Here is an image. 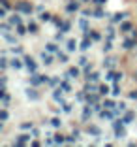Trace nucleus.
<instances>
[{"label": "nucleus", "instance_id": "1", "mask_svg": "<svg viewBox=\"0 0 137 147\" xmlns=\"http://www.w3.org/2000/svg\"><path fill=\"white\" fill-rule=\"evenodd\" d=\"M15 11L25 13V15H30V13L34 11V6L30 4V2H26V0H19L17 4H15Z\"/></svg>", "mask_w": 137, "mask_h": 147}, {"label": "nucleus", "instance_id": "2", "mask_svg": "<svg viewBox=\"0 0 137 147\" xmlns=\"http://www.w3.org/2000/svg\"><path fill=\"white\" fill-rule=\"evenodd\" d=\"M41 83H49V76H39V74H32L30 76V85L32 87H38Z\"/></svg>", "mask_w": 137, "mask_h": 147}, {"label": "nucleus", "instance_id": "3", "mask_svg": "<svg viewBox=\"0 0 137 147\" xmlns=\"http://www.w3.org/2000/svg\"><path fill=\"white\" fill-rule=\"evenodd\" d=\"M25 66L28 68V72H30V74H36V70H38V64H36L34 59H32V57H28V55L25 57Z\"/></svg>", "mask_w": 137, "mask_h": 147}, {"label": "nucleus", "instance_id": "4", "mask_svg": "<svg viewBox=\"0 0 137 147\" xmlns=\"http://www.w3.org/2000/svg\"><path fill=\"white\" fill-rule=\"evenodd\" d=\"M79 8H81V4H79V0H70L68 4H66V11L73 13V11H79Z\"/></svg>", "mask_w": 137, "mask_h": 147}, {"label": "nucleus", "instance_id": "5", "mask_svg": "<svg viewBox=\"0 0 137 147\" xmlns=\"http://www.w3.org/2000/svg\"><path fill=\"white\" fill-rule=\"evenodd\" d=\"M62 92H64V91H62L60 87H58V89H55V91H53V100H55V102H58V104H62V106H64L66 102H64V96H62Z\"/></svg>", "mask_w": 137, "mask_h": 147}, {"label": "nucleus", "instance_id": "6", "mask_svg": "<svg viewBox=\"0 0 137 147\" xmlns=\"http://www.w3.org/2000/svg\"><path fill=\"white\" fill-rule=\"evenodd\" d=\"M79 76H81V72H79V68H75V66H72V68H70L68 72H66V76H64V78H66V79H77Z\"/></svg>", "mask_w": 137, "mask_h": 147}, {"label": "nucleus", "instance_id": "7", "mask_svg": "<svg viewBox=\"0 0 137 147\" xmlns=\"http://www.w3.org/2000/svg\"><path fill=\"white\" fill-rule=\"evenodd\" d=\"M30 142V134H21V136H17V140L13 142V145H26V143Z\"/></svg>", "mask_w": 137, "mask_h": 147}, {"label": "nucleus", "instance_id": "8", "mask_svg": "<svg viewBox=\"0 0 137 147\" xmlns=\"http://www.w3.org/2000/svg\"><path fill=\"white\" fill-rule=\"evenodd\" d=\"M135 45H137V40L135 38H128V40H124V42H122V47H124L126 51H132Z\"/></svg>", "mask_w": 137, "mask_h": 147}, {"label": "nucleus", "instance_id": "9", "mask_svg": "<svg viewBox=\"0 0 137 147\" xmlns=\"http://www.w3.org/2000/svg\"><path fill=\"white\" fill-rule=\"evenodd\" d=\"M9 66H11L13 70H21L23 66H25V61H21V59H17V57H13L11 61H9Z\"/></svg>", "mask_w": 137, "mask_h": 147}, {"label": "nucleus", "instance_id": "10", "mask_svg": "<svg viewBox=\"0 0 137 147\" xmlns=\"http://www.w3.org/2000/svg\"><path fill=\"white\" fill-rule=\"evenodd\" d=\"M83 89H85L86 92H100V87L96 85L94 81H86V83H85V87H83Z\"/></svg>", "mask_w": 137, "mask_h": 147}, {"label": "nucleus", "instance_id": "11", "mask_svg": "<svg viewBox=\"0 0 137 147\" xmlns=\"http://www.w3.org/2000/svg\"><path fill=\"white\" fill-rule=\"evenodd\" d=\"M86 132H88L90 136H96V138H100V136H102V128H100V126H96V125H90L88 128H86Z\"/></svg>", "mask_w": 137, "mask_h": 147}, {"label": "nucleus", "instance_id": "12", "mask_svg": "<svg viewBox=\"0 0 137 147\" xmlns=\"http://www.w3.org/2000/svg\"><path fill=\"white\" fill-rule=\"evenodd\" d=\"M39 59H41V62H43L45 66L53 64V57L49 55V51H47V53H45V51H41V53H39Z\"/></svg>", "mask_w": 137, "mask_h": 147}, {"label": "nucleus", "instance_id": "13", "mask_svg": "<svg viewBox=\"0 0 137 147\" xmlns=\"http://www.w3.org/2000/svg\"><path fill=\"white\" fill-rule=\"evenodd\" d=\"M8 23H9L11 26H17V25H21V15H19V11H15V13H13L11 17L8 19Z\"/></svg>", "mask_w": 137, "mask_h": 147}, {"label": "nucleus", "instance_id": "14", "mask_svg": "<svg viewBox=\"0 0 137 147\" xmlns=\"http://www.w3.org/2000/svg\"><path fill=\"white\" fill-rule=\"evenodd\" d=\"M86 104L88 106L98 104V94H96V92H86Z\"/></svg>", "mask_w": 137, "mask_h": 147}, {"label": "nucleus", "instance_id": "15", "mask_svg": "<svg viewBox=\"0 0 137 147\" xmlns=\"http://www.w3.org/2000/svg\"><path fill=\"white\" fill-rule=\"evenodd\" d=\"M92 42H94L92 38H83V42H81V51H88V49L92 47Z\"/></svg>", "mask_w": 137, "mask_h": 147}, {"label": "nucleus", "instance_id": "16", "mask_svg": "<svg viewBox=\"0 0 137 147\" xmlns=\"http://www.w3.org/2000/svg\"><path fill=\"white\" fill-rule=\"evenodd\" d=\"M26 98L28 100H39V94H38V91L36 89H26Z\"/></svg>", "mask_w": 137, "mask_h": 147}, {"label": "nucleus", "instance_id": "17", "mask_svg": "<svg viewBox=\"0 0 137 147\" xmlns=\"http://www.w3.org/2000/svg\"><path fill=\"white\" fill-rule=\"evenodd\" d=\"M126 17H128V13H126V11H122V13H115V15L111 17V21H113V23H122Z\"/></svg>", "mask_w": 137, "mask_h": 147}, {"label": "nucleus", "instance_id": "18", "mask_svg": "<svg viewBox=\"0 0 137 147\" xmlns=\"http://www.w3.org/2000/svg\"><path fill=\"white\" fill-rule=\"evenodd\" d=\"M130 30H133V25L130 21H122L120 23V32H130Z\"/></svg>", "mask_w": 137, "mask_h": 147}, {"label": "nucleus", "instance_id": "19", "mask_svg": "<svg viewBox=\"0 0 137 147\" xmlns=\"http://www.w3.org/2000/svg\"><path fill=\"white\" fill-rule=\"evenodd\" d=\"M92 15H94V17H96V19H103V17H107V13L103 11V9H102V8H100V6H98V8H96V9H94V11H92Z\"/></svg>", "mask_w": 137, "mask_h": 147}, {"label": "nucleus", "instance_id": "20", "mask_svg": "<svg viewBox=\"0 0 137 147\" xmlns=\"http://www.w3.org/2000/svg\"><path fill=\"white\" fill-rule=\"evenodd\" d=\"M116 64V59L115 57H109V59H105V61H103V66H105V68H109V70H113V66Z\"/></svg>", "mask_w": 137, "mask_h": 147}, {"label": "nucleus", "instance_id": "21", "mask_svg": "<svg viewBox=\"0 0 137 147\" xmlns=\"http://www.w3.org/2000/svg\"><path fill=\"white\" fill-rule=\"evenodd\" d=\"M83 121H88V119H90V117H92V109H90V106L88 104H86V108H83Z\"/></svg>", "mask_w": 137, "mask_h": 147}, {"label": "nucleus", "instance_id": "22", "mask_svg": "<svg viewBox=\"0 0 137 147\" xmlns=\"http://www.w3.org/2000/svg\"><path fill=\"white\" fill-rule=\"evenodd\" d=\"M15 32H17V36H25L26 32H28V26H25V25L21 23V25L15 26Z\"/></svg>", "mask_w": 137, "mask_h": 147}, {"label": "nucleus", "instance_id": "23", "mask_svg": "<svg viewBox=\"0 0 137 147\" xmlns=\"http://www.w3.org/2000/svg\"><path fill=\"white\" fill-rule=\"evenodd\" d=\"M39 21L41 23H47V21H53V15L49 11H41L39 13Z\"/></svg>", "mask_w": 137, "mask_h": 147}, {"label": "nucleus", "instance_id": "24", "mask_svg": "<svg viewBox=\"0 0 137 147\" xmlns=\"http://www.w3.org/2000/svg\"><path fill=\"white\" fill-rule=\"evenodd\" d=\"M66 49H68V53H73L75 49H77V42H75V40H68V43H66Z\"/></svg>", "mask_w": 137, "mask_h": 147}, {"label": "nucleus", "instance_id": "25", "mask_svg": "<svg viewBox=\"0 0 137 147\" xmlns=\"http://www.w3.org/2000/svg\"><path fill=\"white\" fill-rule=\"evenodd\" d=\"M122 119H124V123H126V125H130V123H132L133 119H135V113H133V111H126Z\"/></svg>", "mask_w": 137, "mask_h": 147}, {"label": "nucleus", "instance_id": "26", "mask_svg": "<svg viewBox=\"0 0 137 147\" xmlns=\"http://www.w3.org/2000/svg\"><path fill=\"white\" fill-rule=\"evenodd\" d=\"M103 108H107V109H115V108H116L115 100H111V98H105V100H103Z\"/></svg>", "mask_w": 137, "mask_h": 147}, {"label": "nucleus", "instance_id": "27", "mask_svg": "<svg viewBox=\"0 0 137 147\" xmlns=\"http://www.w3.org/2000/svg\"><path fill=\"white\" fill-rule=\"evenodd\" d=\"M86 81H94V83H98V81H100V74H98V72H90L88 76H86Z\"/></svg>", "mask_w": 137, "mask_h": 147}, {"label": "nucleus", "instance_id": "28", "mask_svg": "<svg viewBox=\"0 0 137 147\" xmlns=\"http://www.w3.org/2000/svg\"><path fill=\"white\" fill-rule=\"evenodd\" d=\"M70 28H72V23H70V21H62V25L58 26L60 32H70Z\"/></svg>", "mask_w": 137, "mask_h": 147}, {"label": "nucleus", "instance_id": "29", "mask_svg": "<svg viewBox=\"0 0 137 147\" xmlns=\"http://www.w3.org/2000/svg\"><path fill=\"white\" fill-rule=\"evenodd\" d=\"M26 26H28V32H30V34H38V23L30 21V23H28Z\"/></svg>", "mask_w": 137, "mask_h": 147}, {"label": "nucleus", "instance_id": "30", "mask_svg": "<svg viewBox=\"0 0 137 147\" xmlns=\"http://www.w3.org/2000/svg\"><path fill=\"white\" fill-rule=\"evenodd\" d=\"M53 140H55L56 145H62V143H66V136H62V134H55V136H53Z\"/></svg>", "mask_w": 137, "mask_h": 147}, {"label": "nucleus", "instance_id": "31", "mask_svg": "<svg viewBox=\"0 0 137 147\" xmlns=\"http://www.w3.org/2000/svg\"><path fill=\"white\" fill-rule=\"evenodd\" d=\"M60 89L64 92H70L72 91V87H70V79H64V81H60Z\"/></svg>", "mask_w": 137, "mask_h": 147}, {"label": "nucleus", "instance_id": "32", "mask_svg": "<svg viewBox=\"0 0 137 147\" xmlns=\"http://www.w3.org/2000/svg\"><path fill=\"white\" fill-rule=\"evenodd\" d=\"M8 64H9V61L6 59V53H2V57H0V68L6 70V68H8Z\"/></svg>", "mask_w": 137, "mask_h": 147}, {"label": "nucleus", "instance_id": "33", "mask_svg": "<svg viewBox=\"0 0 137 147\" xmlns=\"http://www.w3.org/2000/svg\"><path fill=\"white\" fill-rule=\"evenodd\" d=\"M9 28H11V25H9V23H2V25H0V32H2V36L8 34Z\"/></svg>", "mask_w": 137, "mask_h": 147}, {"label": "nucleus", "instance_id": "34", "mask_svg": "<svg viewBox=\"0 0 137 147\" xmlns=\"http://www.w3.org/2000/svg\"><path fill=\"white\" fill-rule=\"evenodd\" d=\"M45 49H47L49 53H58V45H56V43H47Z\"/></svg>", "mask_w": 137, "mask_h": 147}, {"label": "nucleus", "instance_id": "35", "mask_svg": "<svg viewBox=\"0 0 137 147\" xmlns=\"http://www.w3.org/2000/svg\"><path fill=\"white\" fill-rule=\"evenodd\" d=\"M4 40L8 43H17V38H15L13 34H9V32H8V34H4Z\"/></svg>", "mask_w": 137, "mask_h": 147}, {"label": "nucleus", "instance_id": "36", "mask_svg": "<svg viewBox=\"0 0 137 147\" xmlns=\"http://www.w3.org/2000/svg\"><path fill=\"white\" fill-rule=\"evenodd\" d=\"M109 92H111V89H109V85H100V94H102V96L109 94Z\"/></svg>", "mask_w": 137, "mask_h": 147}, {"label": "nucleus", "instance_id": "37", "mask_svg": "<svg viewBox=\"0 0 137 147\" xmlns=\"http://www.w3.org/2000/svg\"><path fill=\"white\" fill-rule=\"evenodd\" d=\"M90 38L94 40V42H100V40H102V34H100L98 30H90Z\"/></svg>", "mask_w": 137, "mask_h": 147}, {"label": "nucleus", "instance_id": "38", "mask_svg": "<svg viewBox=\"0 0 137 147\" xmlns=\"http://www.w3.org/2000/svg\"><path fill=\"white\" fill-rule=\"evenodd\" d=\"M8 117H9V113H8V109H2V111H0V121H2V123H6V121H8Z\"/></svg>", "mask_w": 137, "mask_h": 147}, {"label": "nucleus", "instance_id": "39", "mask_svg": "<svg viewBox=\"0 0 137 147\" xmlns=\"http://www.w3.org/2000/svg\"><path fill=\"white\" fill-rule=\"evenodd\" d=\"M56 55H58V61L62 62V64H66V62H68V55H66V53L58 51V53H56Z\"/></svg>", "mask_w": 137, "mask_h": 147}, {"label": "nucleus", "instance_id": "40", "mask_svg": "<svg viewBox=\"0 0 137 147\" xmlns=\"http://www.w3.org/2000/svg\"><path fill=\"white\" fill-rule=\"evenodd\" d=\"M103 53H109V51H111V49H113V43H111V40H107V42H105V43H103Z\"/></svg>", "mask_w": 137, "mask_h": 147}, {"label": "nucleus", "instance_id": "41", "mask_svg": "<svg viewBox=\"0 0 137 147\" xmlns=\"http://www.w3.org/2000/svg\"><path fill=\"white\" fill-rule=\"evenodd\" d=\"M115 136L116 138H126V128H118V130H115Z\"/></svg>", "mask_w": 137, "mask_h": 147}, {"label": "nucleus", "instance_id": "42", "mask_svg": "<svg viewBox=\"0 0 137 147\" xmlns=\"http://www.w3.org/2000/svg\"><path fill=\"white\" fill-rule=\"evenodd\" d=\"M79 26L83 28V32H85V30H88V21H86V17H83L81 21H79Z\"/></svg>", "mask_w": 137, "mask_h": 147}, {"label": "nucleus", "instance_id": "43", "mask_svg": "<svg viewBox=\"0 0 137 147\" xmlns=\"http://www.w3.org/2000/svg\"><path fill=\"white\" fill-rule=\"evenodd\" d=\"M21 128L23 130H32V128H34V123H28V121H26V123H21Z\"/></svg>", "mask_w": 137, "mask_h": 147}, {"label": "nucleus", "instance_id": "44", "mask_svg": "<svg viewBox=\"0 0 137 147\" xmlns=\"http://www.w3.org/2000/svg\"><path fill=\"white\" fill-rule=\"evenodd\" d=\"M60 125H62V121H60L58 117H53V119H51V126H55V128H58Z\"/></svg>", "mask_w": 137, "mask_h": 147}, {"label": "nucleus", "instance_id": "45", "mask_svg": "<svg viewBox=\"0 0 137 147\" xmlns=\"http://www.w3.org/2000/svg\"><path fill=\"white\" fill-rule=\"evenodd\" d=\"M11 53H13V55H19V53H23V47H21V45H15V43H13Z\"/></svg>", "mask_w": 137, "mask_h": 147}, {"label": "nucleus", "instance_id": "46", "mask_svg": "<svg viewBox=\"0 0 137 147\" xmlns=\"http://www.w3.org/2000/svg\"><path fill=\"white\" fill-rule=\"evenodd\" d=\"M111 94H113V96H118V94H120V87H118V83H115V85H113Z\"/></svg>", "mask_w": 137, "mask_h": 147}, {"label": "nucleus", "instance_id": "47", "mask_svg": "<svg viewBox=\"0 0 137 147\" xmlns=\"http://www.w3.org/2000/svg\"><path fill=\"white\" fill-rule=\"evenodd\" d=\"M113 79H115V72H113V70H109V72L105 74V81H113Z\"/></svg>", "mask_w": 137, "mask_h": 147}, {"label": "nucleus", "instance_id": "48", "mask_svg": "<svg viewBox=\"0 0 137 147\" xmlns=\"http://www.w3.org/2000/svg\"><path fill=\"white\" fill-rule=\"evenodd\" d=\"M77 142V136L72 134V136H66V143H75Z\"/></svg>", "mask_w": 137, "mask_h": 147}, {"label": "nucleus", "instance_id": "49", "mask_svg": "<svg viewBox=\"0 0 137 147\" xmlns=\"http://www.w3.org/2000/svg\"><path fill=\"white\" fill-rule=\"evenodd\" d=\"M113 38H115V28L109 26V28H107V40H113Z\"/></svg>", "mask_w": 137, "mask_h": 147}, {"label": "nucleus", "instance_id": "50", "mask_svg": "<svg viewBox=\"0 0 137 147\" xmlns=\"http://www.w3.org/2000/svg\"><path fill=\"white\" fill-rule=\"evenodd\" d=\"M49 85H51V87H56V85H60L58 78H49Z\"/></svg>", "mask_w": 137, "mask_h": 147}, {"label": "nucleus", "instance_id": "51", "mask_svg": "<svg viewBox=\"0 0 137 147\" xmlns=\"http://www.w3.org/2000/svg\"><path fill=\"white\" fill-rule=\"evenodd\" d=\"M0 4H2V8L11 9V4H9V0H0Z\"/></svg>", "mask_w": 137, "mask_h": 147}, {"label": "nucleus", "instance_id": "52", "mask_svg": "<svg viewBox=\"0 0 137 147\" xmlns=\"http://www.w3.org/2000/svg\"><path fill=\"white\" fill-rule=\"evenodd\" d=\"M83 72H85V76H88V74L92 72V64H88V62H86V64H85V70H83Z\"/></svg>", "mask_w": 137, "mask_h": 147}, {"label": "nucleus", "instance_id": "53", "mask_svg": "<svg viewBox=\"0 0 137 147\" xmlns=\"http://www.w3.org/2000/svg\"><path fill=\"white\" fill-rule=\"evenodd\" d=\"M72 108H73L72 104H64V108H62V109H64V113H72Z\"/></svg>", "mask_w": 137, "mask_h": 147}, {"label": "nucleus", "instance_id": "54", "mask_svg": "<svg viewBox=\"0 0 137 147\" xmlns=\"http://www.w3.org/2000/svg\"><path fill=\"white\" fill-rule=\"evenodd\" d=\"M64 40V32H58V34L55 36V42H62Z\"/></svg>", "mask_w": 137, "mask_h": 147}, {"label": "nucleus", "instance_id": "55", "mask_svg": "<svg viewBox=\"0 0 137 147\" xmlns=\"http://www.w3.org/2000/svg\"><path fill=\"white\" fill-rule=\"evenodd\" d=\"M128 98H130V100H137V91H132V92H128Z\"/></svg>", "mask_w": 137, "mask_h": 147}, {"label": "nucleus", "instance_id": "56", "mask_svg": "<svg viewBox=\"0 0 137 147\" xmlns=\"http://www.w3.org/2000/svg\"><path fill=\"white\" fill-rule=\"evenodd\" d=\"M53 23H55L56 26H60V25H62V19H58L56 15H53Z\"/></svg>", "mask_w": 137, "mask_h": 147}, {"label": "nucleus", "instance_id": "57", "mask_svg": "<svg viewBox=\"0 0 137 147\" xmlns=\"http://www.w3.org/2000/svg\"><path fill=\"white\" fill-rule=\"evenodd\" d=\"M6 13H8V9H6V8H2V9H0V19H2V21L6 19Z\"/></svg>", "mask_w": 137, "mask_h": 147}, {"label": "nucleus", "instance_id": "58", "mask_svg": "<svg viewBox=\"0 0 137 147\" xmlns=\"http://www.w3.org/2000/svg\"><path fill=\"white\" fill-rule=\"evenodd\" d=\"M120 79H122V72H120V74H116V72H115V79H113V81H115V83H118Z\"/></svg>", "mask_w": 137, "mask_h": 147}, {"label": "nucleus", "instance_id": "59", "mask_svg": "<svg viewBox=\"0 0 137 147\" xmlns=\"http://www.w3.org/2000/svg\"><path fill=\"white\" fill-rule=\"evenodd\" d=\"M86 62H88V61H86V57H81V59H79V62H77V64H79V66H85Z\"/></svg>", "mask_w": 137, "mask_h": 147}, {"label": "nucleus", "instance_id": "60", "mask_svg": "<svg viewBox=\"0 0 137 147\" xmlns=\"http://www.w3.org/2000/svg\"><path fill=\"white\" fill-rule=\"evenodd\" d=\"M92 2H94L96 6H103V4H105V2H107V0H92Z\"/></svg>", "mask_w": 137, "mask_h": 147}, {"label": "nucleus", "instance_id": "61", "mask_svg": "<svg viewBox=\"0 0 137 147\" xmlns=\"http://www.w3.org/2000/svg\"><path fill=\"white\" fill-rule=\"evenodd\" d=\"M30 132H32V136H34V138H38V136H39V130L38 128H32Z\"/></svg>", "mask_w": 137, "mask_h": 147}, {"label": "nucleus", "instance_id": "62", "mask_svg": "<svg viewBox=\"0 0 137 147\" xmlns=\"http://www.w3.org/2000/svg\"><path fill=\"white\" fill-rule=\"evenodd\" d=\"M83 15H85V17H88V15H92V11H90V9H83Z\"/></svg>", "mask_w": 137, "mask_h": 147}, {"label": "nucleus", "instance_id": "63", "mask_svg": "<svg viewBox=\"0 0 137 147\" xmlns=\"http://www.w3.org/2000/svg\"><path fill=\"white\" fill-rule=\"evenodd\" d=\"M81 2H88V0H81Z\"/></svg>", "mask_w": 137, "mask_h": 147}]
</instances>
